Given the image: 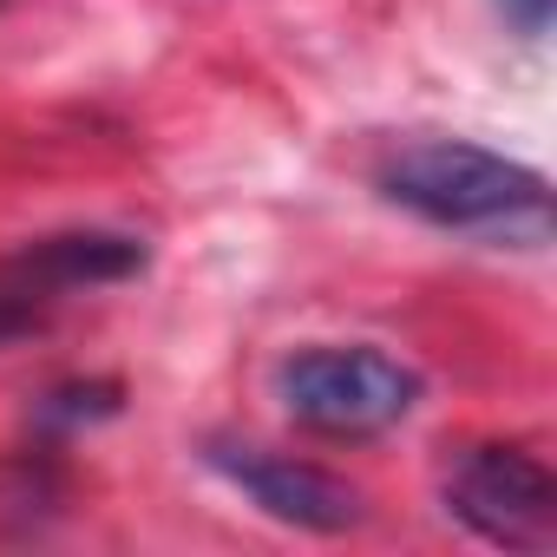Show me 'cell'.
<instances>
[{
	"instance_id": "cell-1",
	"label": "cell",
	"mask_w": 557,
	"mask_h": 557,
	"mask_svg": "<svg viewBox=\"0 0 557 557\" xmlns=\"http://www.w3.org/2000/svg\"><path fill=\"white\" fill-rule=\"evenodd\" d=\"M374 184L387 203H400L420 223H440L459 236H492V243L511 236L524 249L550 243V184H544V171H531L505 151H485L466 138H413L381 158Z\"/></svg>"
},
{
	"instance_id": "cell-2",
	"label": "cell",
	"mask_w": 557,
	"mask_h": 557,
	"mask_svg": "<svg viewBox=\"0 0 557 557\" xmlns=\"http://www.w3.org/2000/svg\"><path fill=\"white\" fill-rule=\"evenodd\" d=\"M426 381L387 348H296L275 368V400L329 440H374L420 407Z\"/></svg>"
},
{
	"instance_id": "cell-3",
	"label": "cell",
	"mask_w": 557,
	"mask_h": 557,
	"mask_svg": "<svg viewBox=\"0 0 557 557\" xmlns=\"http://www.w3.org/2000/svg\"><path fill=\"white\" fill-rule=\"evenodd\" d=\"M446 511L505 550L557 544V479L524 446H466L446 466Z\"/></svg>"
},
{
	"instance_id": "cell-4",
	"label": "cell",
	"mask_w": 557,
	"mask_h": 557,
	"mask_svg": "<svg viewBox=\"0 0 557 557\" xmlns=\"http://www.w3.org/2000/svg\"><path fill=\"white\" fill-rule=\"evenodd\" d=\"M210 466L275 524H296V531H355L361 524V492L309 459H283V453H256V446H210Z\"/></svg>"
},
{
	"instance_id": "cell-5",
	"label": "cell",
	"mask_w": 557,
	"mask_h": 557,
	"mask_svg": "<svg viewBox=\"0 0 557 557\" xmlns=\"http://www.w3.org/2000/svg\"><path fill=\"white\" fill-rule=\"evenodd\" d=\"M145 269V243L138 236H106V230H73V236H47L34 249H21L8 262V302L27 322V296H53V289H79V283H125V275Z\"/></svg>"
},
{
	"instance_id": "cell-6",
	"label": "cell",
	"mask_w": 557,
	"mask_h": 557,
	"mask_svg": "<svg viewBox=\"0 0 557 557\" xmlns=\"http://www.w3.org/2000/svg\"><path fill=\"white\" fill-rule=\"evenodd\" d=\"M550 8H557V0H498V14H505L524 40H537V34L550 27Z\"/></svg>"
}]
</instances>
